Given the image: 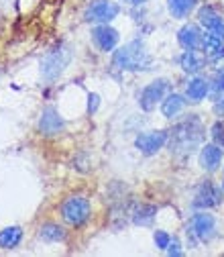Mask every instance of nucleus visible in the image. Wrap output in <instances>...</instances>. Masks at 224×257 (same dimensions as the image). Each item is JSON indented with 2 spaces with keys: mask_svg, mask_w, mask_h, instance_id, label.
I'll use <instances>...</instances> for the list:
<instances>
[{
  "mask_svg": "<svg viewBox=\"0 0 224 257\" xmlns=\"http://www.w3.org/2000/svg\"><path fill=\"white\" fill-rule=\"evenodd\" d=\"M202 137H204L202 122L196 116H189L187 120H183V122H179V124L173 126V131L169 135L171 153H175V155H187V153H191V151H194L202 143Z\"/></svg>",
  "mask_w": 224,
  "mask_h": 257,
  "instance_id": "1",
  "label": "nucleus"
},
{
  "mask_svg": "<svg viewBox=\"0 0 224 257\" xmlns=\"http://www.w3.org/2000/svg\"><path fill=\"white\" fill-rule=\"evenodd\" d=\"M114 66L120 70H129V72H137V70H149L151 66V57L145 49V45L141 41H133L129 45H124L122 49H118L114 53Z\"/></svg>",
  "mask_w": 224,
  "mask_h": 257,
  "instance_id": "2",
  "label": "nucleus"
},
{
  "mask_svg": "<svg viewBox=\"0 0 224 257\" xmlns=\"http://www.w3.org/2000/svg\"><path fill=\"white\" fill-rule=\"evenodd\" d=\"M61 216L72 227H82V224L90 218V202L82 196H72L63 202L61 206Z\"/></svg>",
  "mask_w": 224,
  "mask_h": 257,
  "instance_id": "3",
  "label": "nucleus"
},
{
  "mask_svg": "<svg viewBox=\"0 0 224 257\" xmlns=\"http://www.w3.org/2000/svg\"><path fill=\"white\" fill-rule=\"evenodd\" d=\"M70 59H72V53H70V49H68V47L59 45V47L51 49V51L45 55L43 63H41V68H43V76H45L47 80H55L63 70H66V66L70 63Z\"/></svg>",
  "mask_w": 224,
  "mask_h": 257,
  "instance_id": "4",
  "label": "nucleus"
},
{
  "mask_svg": "<svg viewBox=\"0 0 224 257\" xmlns=\"http://www.w3.org/2000/svg\"><path fill=\"white\" fill-rule=\"evenodd\" d=\"M118 15V5L108 3V0H94L86 9L88 23H110Z\"/></svg>",
  "mask_w": 224,
  "mask_h": 257,
  "instance_id": "5",
  "label": "nucleus"
},
{
  "mask_svg": "<svg viewBox=\"0 0 224 257\" xmlns=\"http://www.w3.org/2000/svg\"><path fill=\"white\" fill-rule=\"evenodd\" d=\"M165 90H167V80H155V82H151L143 90V94H141V100H139L141 108L143 110H153L155 104L163 98Z\"/></svg>",
  "mask_w": 224,
  "mask_h": 257,
  "instance_id": "6",
  "label": "nucleus"
},
{
  "mask_svg": "<svg viewBox=\"0 0 224 257\" xmlns=\"http://www.w3.org/2000/svg\"><path fill=\"white\" fill-rule=\"evenodd\" d=\"M167 137H169V135H167L165 131H153V133H147V135L137 137L135 145H137V149H139L141 153H145V155H153V153H157L159 149L165 145Z\"/></svg>",
  "mask_w": 224,
  "mask_h": 257,
  "instance_id": "7",
  "label": "nucleus"
},
{
  "mask_svg": "<svg viewBox=\"0 0 224 257\" xmlns=\"http://www.w3.org/2000/svg\"><path fill=\"white\" fill-rule=\"evenodd\" d=\"M92 37H94L96 45H98L102 51H112V49L116 47V43H118V33H116L112 27H108V25L96 27L94 33H92Z\"/></svg>",
  "mask_w": 224,
  "mask_h": 257,
  "instance_id": "8",
  "label": "nucleus"
},
{
  "mask_svg": "<svg viewBox=\"0 0 224 257\" xmlns=\"http://www.w3.org/2000/svg\"><path fill=\"white\" fill-rule=\"evenodd\" d=\"M218 202H220V188H216L210 182L200 186L198 194H196V200H194V204L198 208H210V206H216Z\"/></svg>",
  "mask_w": 224,
  "mask_h": 257,
  "instance_id": "9",
  "label": "nucleus"
},
{
  "mask_svg": "<svg viewBox=\"0 0 224 257\" xmlns=\"http://www.w3.org/2000/svg\"><path fill=\"white\" fill-rule=\"evenodd\" d=\"M200 23L206 27V31L210 35H216V37L224 39V21L212 9H202L200 11Z\"/></svg>",
  "mask_w": 224,
  "mask_h": 257,
  "instance_id": "10",
  "label": "nucleus"
},
{
  "mask_svg": "<svg viewBox=\"0 0 224 257\" xmlns=\"http://www.w3.org/2000/svg\"><path fill=\"white\" fill-rule=\"evenodd\" d=\"M39 128L43 135H57L61 128H63V120L61 116L57 114L55 108H45L43 114H41V120H39Z\"/></svg>",
  "mask_w": 224,
  "mask_h": 257,
  "instance_id": "11",
  "label": "nucleus"
},
{
  "mask_svg": "<svg viewBox=\"0 0 224 257\" xmlns=\"http://www.w3.org/2000/svg\"><path fill=\"white\" fill-rule=\"evenodd\" d=\"M179 43L185 47V49H198L202 45V33H200V29L196 25H185L181 31H179V35H177Z\"/></svg>",
  "mask_w": 224,
  "mask_h": 257,
  "instance_id": "12",
  "label": "nucleus"
},
{
  "mask_svg": "<svg viewBox=\"0 0 224 257\" xmlns=\"http://www.w3.org/2000/svg\"><path fill=\"white\" fill-rule=\"evenodd\" d=\"M222 162V149H218L216 145H206L200 153V164L204 170L214 172Z\"/></svg>",
  "mask_w": 224,
  "mask_h": 257,
  "instance_id": "13",
  "label": "nucleus"
},
{
  "mask_svg": "<svg viewBox=\"0 0 224 257\" xmlns=\"http://www.w3.org/2000/svg\"><path fill=\"white\" fill-rule=\"evenodd\" d=\"M194 231H196V235L200 239H208L212 235V231H214V218L210 214H206V212L196 214L194 216Z\"/></svg>",
  "mask_w": 224,
  "mask_h": 257,
  "instance_id": "14",
  "label": "nucleus"
},
{
  "mask_svg": "<svg viewBox=\"0 0 224 257\" xmlns=\"http://www.w3.org/2000/svg\"><path fill=\"white\" fill-rule=\"evenodd\" d=\"M202 66H204V59H202V55L196 53V49H187L181 55V68H183V72L196 74L198 70H202Z\"/></svg>",
  "mask_w": 224,
  "mask_h": 257,
  "instance_id": "15",
  "label": "nucleus"
},
{
  "mask_svg": "<svg viewBox=\"0 0 224 257\" xmlns=\"http://www.w3.org/2000/svg\"><path fill=\"white\" fill-rule=\"evenodd\" d=\"M167 7H169V13L175 19H183L194 11L196 0H167Z\"/></svg>",
  "mask_w": 224,
  "mask_h": 257,
  "instance_id": "16",
  "label": "nucleus"
},
{
  "mask_svg": "<svg viewBox=\"0 0 224 257\" xmlns=\"http://www.w3.org/2000/svg\"><path fill=\"white\" fill-rule=\"evenodd\" d=\"M23 239V231L19 227H9L0 233V247L3 249H15Z\"/></svg>",
  "mask_w": 224,
  "mask_h": 257,
  "instance_id": "17",
  "label": "nucleus"
},
{
  "mask_svg": "<svg viewBox=\"0 0 224 257\" xmlns=\"http://www.w3.org/2000/svg\"><path fill=\"white\" fill-rule=\"evenodd\" d=\"M202 45H204V49H206V53H208L210 57H214V59L224 57V43H222L220 37H216V35H206V37L202 39Z\"/></svg>",
  "mask_w": 224,
  "mask_h": 257,
  "instance_id": "18",
  "label": "nucleus"
},
{
  "mask_svg": "<svg viewBox=\"0 0 224 257\" xmlns=\"http://www.w3.org/2000/svg\"><path fill=\"white\" fill-rule=\"evenodd\" d=\"M206 92H208V84H206V80L196 78V80H191L189 86H187V98L198 102V100H202L204 96H206Z\"/></svg>",
  "mask_w": 224,
  "mask_h": 257,
  "instance_id": "19",
  "label": "nucleus"
},
{
  "mask_svg": "<svg viewBox=\"0 0 224 257\" xmlns=\"http://www.w3.org/2000/svg\"><path fill=\"white\" fill-rule=\"evenodd\" d=\"M181 108H183V98L179 94H171L167 100H163V108L161 110H163L165 116H175Z\"/></svg>",
  "mask_w": 224,
  "mask_h": 257,
  "instance_id": "20",
  "label": "nucleus"
},
{
  "mask_svg": "<svg viewBox=\"0 0 224 257\" xmlns=\"http://www.w3.org/2000/svg\"><path fill=\"white\" fill-rule=\"evenodd\" d=\"M41 239L43 241H59V239H63V229L59 227V224H53V222H47V224H43L41 227Z\"/></svg>",
  "mask_w": 224,
  "mask_h": 257,
  "instance_id": "21",
  "label": "nucleus"
},
{
  "mask_svg": "<svg viewBox=\"0 0 224 257\" xmlns=\"http://www.w3.org/2000/svg\"><path fill=\"white\" fill-rule=\"evenodd\" d=\"M212 139L224 147V120H218L214 126H212Z\"/></svg>",
  "mask_w": 224,
  "mask_h": 257,
  "instance_id": "22",
  "label": "nucleus"
},
{
  "mask_svg": "<svg viewBox=\"0 0 224 257\" xmlns=\"http://www.w3.org/2000/svg\"><path fill=\"white\" fill-rule=\"evenodd\" d=\"M153 212H155V208H153V206L141 208V210H139V214L135 216V220H137V222H141V224H149V222H151V218H153Z\"/></svg>",
  "mask_w": 224,
  "mask_h": 257,
  "instance_id": "23",
  "label": "nucleus"
},
{
  "mask_svg": "<svg viewBox=\"0 0 224 257\" xmlns=\"http://www.w3.org/2000/svg\"><path fill=\"white\" fill-rule=\"evenodd\" d=\"M155 243H157L159 249H167L171 245V237L167 233H163V231H157L155 233Z\"/></svg>",
  "mask_w": 224,
  "mask_h": 257,
  "instance_id": "24",
  "label": "nucleus"
},
{
  "mask_svg": "<svg viewBox=\"0 0 224 257\" xmlns=\"http://www.w3.org/2000/svg\"><path fill=\"white\" fill-rule=\"evenodd\" d=\"M88 110L90 112H96V110H98V104H100V98H98V94H90L88 96Z\"/></svg>",
  "mask_w": 224,
  "mask_h": 257,
  "instance_id": "25",
  "label": "nucleus"
},
{
  "mask_svg": "<svg viewBox=\"0 0 224 257\" xmlns=\"http://www.w3.org/2000/svg\"><path fill=\"white\" fill-rule=\"evenodd\" d=\"M214 88H216L218 92H224V74H218V76H216V84H214Z\"/></svg>",
  "mask_w": 224,
  "mask_h": 257,
  "instance_id": "26",
  "label": "nucleus"
},
{
  "mask_svg": "<svg viewBox=\"0 0 224 257\" xmlns=\"http://www.w3.org/2000/svg\"><path fill=\"white\" fill-rule=\"evenodd\" d=\"M177 247H179V243H177V241H173V247L169 249V253H171V255H179V249H177Z\"/></svg>",
  "mask_w": 224,
  "mask_h": 257,
  "instance_id": "27",
  "label": "nucleus"
},
{
  "mask_svg": "<svg viewBox=\"0 0 224 257\" xmlns=\"http://www.w3.org/2000/svg\"><path fill=\"white\" fill-rule=\"evenodd\" d=\"M126 3H131V5H141V3H145V0H126Z\"/></svg>",
  "mask_w": 224,
  "mask_h": 257,
  "instance_id": "28",
  "label": "nucleus"
},
{
  "mask_svg": "<svg viewBox=\"0 0 224 257\" xmlns=\"http://www.w3.org/2000/svg\"><path fill=\"white\" fill-rule=\"evenodd\" d=\"M222 188H224V182H222Z\"/></svg>",
  "mask_w": 224,
  "mask_h": 257,
  "instance_id": "29",
  "label": "nucleus"
}]
</instances>
